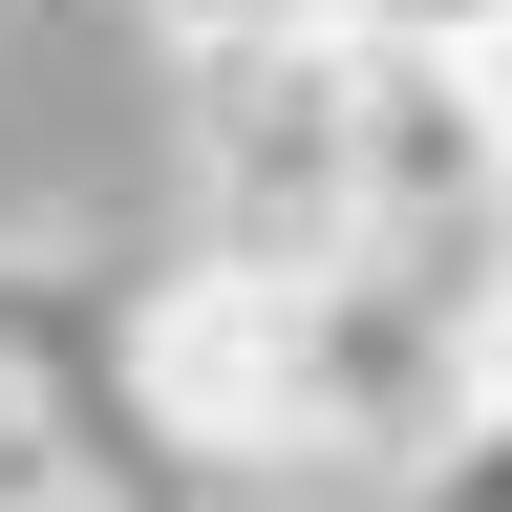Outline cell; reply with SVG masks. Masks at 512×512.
Listing matches in <instances>:
<instances>
[{"mask_svg":"<svg viewBox=\"0 0 512 512\" xmlns=\"http://www.w3.org/2000/svg\"><path fill=\"white\" fill-rule=\"evenodd\" d=\"M470 64H491V128H512V22H491V43H470Z\"/></svg>","mask_w":512,"mask_h":512,"instance_id":"cell-7","label":"cell"},{"mask_svg":"<svg viewBox=\"0 0 512 512\" xmlns=\"http://www.w3.org/2000/svg\"><path fill=\"white\" fill-rule=\"evenodd\" d=\"M171 107H192L214 256H256V278H342V256H363V22L171 43Z\"/></svg>","mask_w":512,"mask_h":512,"instance_id":"cell-1","label":"cell"},{"mask_svg":"<svg viewBox=\"0 0 512 512\" xmlns=\"http://www.w3.org/2000/svg\"><path fill=\"white\" fill-rule=\"evenodd\" d=\"M128 384H150V427L192 470H299V448H342L320 427V278H256L214 235L128 299Z\"/></svg>","mask_w":512,"mask_h":512,"instance_id":"cell-2","label":"cell"},{"mask_svg":"<svg viewBox=\"0 0 512 512\" xmlns=\"http://www.w3.org/2000/svg\"><path fill=\"white\" fill-rule=\"evenodd\" d=\"M64 512H128V491H64Z\"/></svg>","mask_w":512,"mask_h":512,"instance_id":"cell-8","label":"cell"},{"mask_svg":"<svg viewBox=\"0 0 512 512\" xmlns=\"http://www.w3.org/2000/svg\"><path fill=\"white\" fill-rule=\"evenodd\" d=\"M406 491H427V512H512V384H470V427H448Z\"/></svg>","mask_w":512,"mask_h":512,"instance_id":"cell-3","label":"cell"},{"mask_svg":"<svg viewBox=\"0 0 512 512\" xmlns=\"http://www.w3.org/2000/svg\"><path fill=\"white\" fill-rule=\"evenodd\" d=\"M171 43H256V22H342V0H150Z\"/></svg>","mask_w":512,"mask_h":512,"instance_id":"cell-5","label":"cell"},{"mask_svg":"<svg viewBox=\"0 0 512 512\" xmlns=\"http://www.w3.org/2000/svg\"><path fill=\"white\" fill-rule=\"evenodd\" d=\"M342 22H384V43H491L512 0H342Z\"/></svg>","mask_w":512,"mask_h":512,"instance_id":"cell-6","label":"cell"},{"mask_svg":"<svg viewBox=\"0 0 512 512\" xmlns=\"http://www.w3.org/2000/svg\"><path fill=\"white\" fill-rule=\"evenodd\" d=\"M64 491H86V448L43 427V384H0V512H64Z\"/></svg>","mask_w":512,"mask_h":512,"instance_id":"cell-4","label":"cell"}]
</instances>
